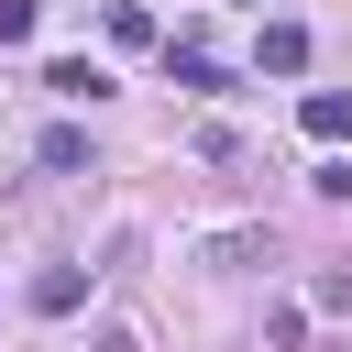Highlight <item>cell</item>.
<instances>
[{
    "instance_id": "7a4b0ae2",
    "label": "cell",
    "mask_w": 352,
    "mask_h": 352,
    "mask_svg": "<svg viewBox=\"0 0 352 352\" xmlns=\"http://www.w3.org/2000/svg\"><path fill=\"white\" fill-rule=\"evenodd\" d=\"M297 121H308V143H352V88H308Z\"/></svg>"
},
{
    "instance_id": "5b68a950",
    "label": "cell",
    "mask_w": 352,
    "mask_h": 352,
    "mask_svg": "<svg viewBox=\"0 0 352 352\" xmlns=\"http://www.w3.org/2000/svg\"><path fill=\"white\" fill-rule=\"evenodd\" d=\"M33 154H44V165H55V176H88V132H77V121H55V132H44V143H33Z\"/></svg>"
},
{
    "instance_id": "277c9868",
    "label": "cell",
    "mask_w": 352,
    "mask_h": 352,
    "mask_svg": "<svg viewBox=\"0 0 352 352\" xmlns=\"http://www.w3.org/2000/svg\"><path fill=\"white\" fill-rule=\"evenodd\" d=\"M77 297H88V275H77V264H44V275H33V308H44V319H66Z\"/></svg>"
},
{
    "instance_id": "52a82bcc",
    "label": "cell",
    "mask_w": 352,
    "mask_h": 352,
    "mask_svg": "<svg viewBox=\"0 0 352 352\" xmlns=\"http://www.w3.org/2000/svg\"><path fill=\"white\" fill-rule=\"evenodd\" d=\"M319 308H352V264H330V275H319Z\"/></svg>"
},
{
    "instance_id": "ba28073f",
    "label": "cell",
    "mask_w": 352,
    "mask_h": 352,
    "mask_svg": "<svg viewBox=\"0 0 352 352\" xmlns=\"http://www.w3.org/2000/svg\"><path fill=\"white\" fill-rule=\"evenodd\" d=\"M33 33V0H0V44H22Z\"/></svg>"
},
{
    "instance_id": "8992f818",
    "label": "cell",
    "mask_w": 352,
    "mask_h": 352,
    "mask_svg": "<svg viewBox=\"0 0 352 352\" xmlns=\"http://www.w3.org/2000/svg\"><path fill=\"white\" fill-rule=\"evenodd\" d=\"M44 88H66V99H99V88H110V77H99V66H88V55H55V66H44Z\"/></svg>"
},
{
    "instance_id": "3957f363",
    "label": "cell",
    "mask_w": 352,
    "mask_h": 352,
    "mask_svg": "<svg viewBox=\"0 0 352 352\" xmlns=\"http://www.w3.org/2000/svg\"><path fill=\"white\" fill-rule=\"evenodd\" d=\"M165 77H176V88H231V77H220V55H209V44H165Z\"/></svg>"
},
{
    "instance_id": "6da1fadb",
    "label": "cell",
    "mask_w": 352,
    "mask_h": 352,
    "mask_svg": "<svg viewBox=\"0 0 352 352\" xmlns=\"http://www.w3.org/2000/svg\"><path fill=\"white\" fill-rule=\"evenodd\" d=\"M253 66H264V77H297V66H308V22H286V11H275V22L253 33Z\"/></svg>"
}]
</instances>
